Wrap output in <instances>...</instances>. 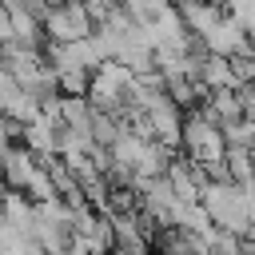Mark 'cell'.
<instances>
[{
	"label": "cell",
	"instance_id": "cell-3",
	"mask_svg": "<svg viewBox=\"0 0 255 255\" xmlns=\"http://www.w3.org/2000/svg\"><path fill=\"white\" fill-rule=\"evenodd\" d=\"M195 112H203L215 128H231V124H239V120L247 116V112H243V100H239V92H235V88L207 92V96H203V104H199Z\"/></svg>",
	"mask_w": 255,
	"mask_h": 255
},
{
	"label": "cell",
	"instance_id": "cell-1",
	"mask_svg": "<svg viewBox=\"0 0 255 255\" xmlns=\"http://www.w3.org/2000/svg\"><path fill=\"white\" fill-rule=\"evenodd\" d=\"M183 151L195 159V163H215V159H223L227 155V135H223V128H215L203 112H195L191 108V116L183 120Z\"/></svg>",
	"mask_w": 255,
	"mask_h": 255
},
{
	"label": "cell",
	"instance_id": "cell-2",
	"mask_svg": "<svg viewBox=\"0 0 255 255\" xmlns=\"http://www.w3.org/2000/svg\"><path fill=\"white\" fill-rule=\"evenodd\" d=\"M44 32H48V40L76 44V40H88L96 32V16L84 0H64V4H52L48 20H44Z\"/></svg>",
	"mask_w": 255,
	"mask_h": 255
},
{
	"label": "cell",
	"instance_id": "cell-4",
	"mask_svg": "<svg viewBox=\"0 0 255 255\" xmlns=\"http://www.w3.org/2000/svg\"><path fill=\"white\" fill-rule=\"evenodd\" d=\"M175 8H179V16H183V24L191 28V32H199V36H207L231 8H223V4H211V0H175Z\"/></svg>",
	"mask_w": 255,
	"mask_h": 255
},
{
	"label": "cell",
	"instance_id": "cell-5",
	"mask_svg": "<svg viewBox=\"0 0 255 255\" xmlns=\"http://www.w3.org/2000/svg\"><path fill=\"white\" fill-rule=\"evenodd\" d=\"M128 8H131V16H135L143 28H151L155 20H163V16L175 8V0H128Z\"/></svg>",
	"mask_w": 255,
	"mask_h": 255
}]
</instances>
